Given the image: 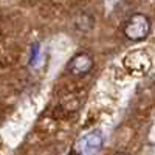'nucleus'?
<instances>
[{
  "label": "nucleus",
  "mask_w": 155,
  "mask_h": 155,
  "mask_svg": "<svg viewBox=\"0 0 155 155\" xmlns=\"http://www.w3.org/2000/svg\"><path fill=\"white\" fill-rule=\"evenodd\" d=\"M150 19L143 12H135L123 23V34L132 42H141L147 39L150 33Z\"/></svg>",
  "instance_id": "obj_1"
},
{
  "label": "nucleus",
  "mask_w": 155,
  "mask_h": 155,
  "mask_svg": "<svg viewBox=\"0 0 155 155\" xmlns=\"http://www.w3.org/2000/svg\"><path fill=\"white\" fill-rule=\"evenodd\" d=\"M124 68L132 73V74H146L152 65L150 56L147 54V51L144 50H134L130 53H127V56L123 61Z\"/></svg>",
  "instance_id": "obj_2"
},
{
  "label": "nucleus",
  "mask_w": 155,
  "mask_h": 155,
  "mask_svg": "<svg viewBox=\"0 0 155 155\" xmlns=\"http://www.w3.org/2000/svg\"><path fill=\"white\" fill-rule=\"evenodd\" d=\"M102 146H104V137L101 130H92L78 141L74 150L78 155H96L101 152Z\"/></svg>",
  "instance_id": "obj_3"
},
{
  "label": "nucleus",
  "mask_w": 155,
  "mask_h": 155,
  "mask_svg": "<svg viewBox=\"0 0 155 155\" xmlns=\"http://www.w3.org/2000/svg\"><path fill=\"white\" fill-rule=\"evenodd\" d=\"M93 65H95L93 58L88 53H78L68 61L67 70L74 76H85L92 71Z\"/></svg>",
  "instance_id": "obj_4"
},
{
  "label": "nucleus",
  "mask_w": 155,
  "mask_h": 155,
  "mask_svg": "<svg viewBox=\"0 0 155 155\" xmlns=\"http://www.w3.org/2000/svg\"><path fill=\"white\" fill-rule=\"evenodd\" d=\"M39 54V44H34L33 45V48H31V59H30V64H36V61H37V56Z\"/></svg>",
  "instance_id": "obj_5"
},
{
  "label": "nucleus",
  "mask_w": 155,
  "mask_h": 155,
  "mask_svg": "<svg viewBox=\"0 0 155 155\" xmlns=\"http://www.w3.org/2000/svg\"><path fill=\"white\" fill-rule=\"evenodd\" d=\"M115 155H130V153H127V152H116Z\"/></svg>",
  "instance_id": "obj_6"
}]
</instances>
